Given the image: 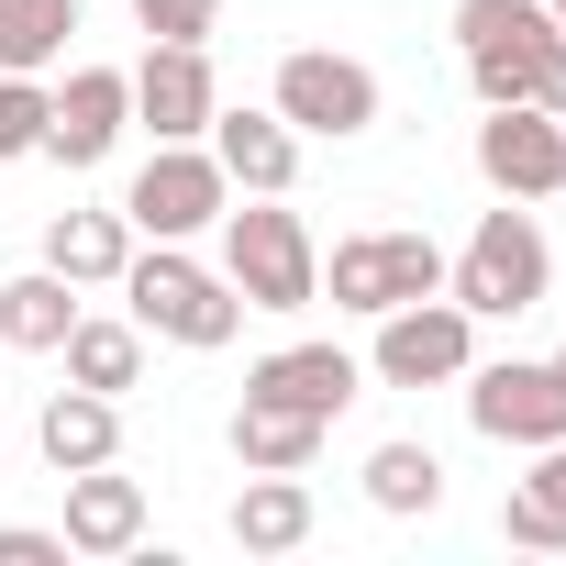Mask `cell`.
Here are the masks:
<instances>
[{
	"mask_svg": "<svg viewBox=\"0 0 566 566\" xmlns=\"http://www.w3.org/2000/svg\"><path fill=\"white\" fill-rule=\"evenodd\" d=\"M34 444H45V467L56 478H78V467H112L123 455V400H101V389H45V411H34Z\"/></svg>",
	"mask_w": 566,
	"mask_h": 566,
	"instance_id": "cell-16",
	"label": "cell"
},
{
	"mask_svg": "<svg viewBox=\"0 0 566 566\" xmlns=\"http://www.w3.org/2000/svg\"><path fill=\"white\" fill-rule=\"evenodd\" d=\"M544 290H555V244L522 200L478 211V233L444 255V301L478 312V323H522V312H544Z\"/></svg>",
	"mask_w": 566,
	"mask_h": 566,
	"instance_id": "cell-3",
	"label": "cell"
},
{
	"mask_svg": "<svg viewBox=\"0 0 566 566\" xmlns=\"http://www.w3.org/2000/svg\"><path fill=\"white\" fill-rule=\"evenodd\" d=\"M67 34H78V0H0V67L45 78L67 56Z\"/></svg>",
	"mask_w": 566,
	"mask_h": 566,
	"instance_id": "cell-23",
	"label": "cell"
},
{
	"mask_svg": "<svg viewBox=\"0 0 566 566\" xmlns=\"http://www.w3.org/2000/svg\"><path fill=\"white\" fill-rule=\"evenodd\" d=\"M56 533H67V555H134L145 544V478H123V455L112 467H78Z\"/></svg>",
	"mask_w": 566,
	"mask_h": 566,
	"instance_id": "cell-14",
	"label": "cell"
},
{
	"mask_svg": "<svg viewBox=\"0 0 566 566\" xmlns=\"http://www.w3.org/2000/svg\"><path fill=\"white\" fill-rule=\"evenodd\" d=\"M467 367H478V312H455L444 290L378 312V345H367V378L378 389H455Z\"/></svg>",
	"mask_w": 566,
	"mask_h": 566,
	"instance_id": "cell-6",
	"label": "cell"
},
{
	"mask_svg": "<svg viewBox=\"0 0 566 566\" xmlns=\"http://www.w3.org/2000/svg\"><path fill=\"white\" fill-rule=\"evenodd\" d=\"M323 411H290V400H233V467H312L323 455Z\"/></svg>",
	"mask_w": 566,
	"mask_h": 566,
	"instance_id": "cell-21",
	"label": "cell"
},
{
	"mask_svg": "<svg viewBox=\"0 0 566 566\" xmlns=\"http://www.w3.org/2000/svg\"><path fill=\"white\" fill-rule=\"evenodd\" d=\"M0 566H67V533L56 522H0Z\"/></svg>",
	"mask_w": 566,
	"mask_h": 566,
	"instance_id": "cell-26",
	"label": "cell"
},
{
	"mask_svg": "<svg viewBox=\"0 0 566 566\" xmlns=\"http://www.w3.org/2000/svg\"><path fill=\"white\" fill-rule=\"evenodd\" d=\"M555 367H566V345H555Z\"/></svg>",
	"mask_w": 566,
	"mask_h": 566,
	"instance_id": "cell-28",
	"label": "cell"
},
{
	"mask_svg": "<svg viewBox=\"0 0 566 566\" xmlns=\"http://www.w3.org/2000/svg\"><path fill=\"white\" fill-rule=\"evenodd\" d=\"M266 112L290 123L301 145H356V134H378V67L345 56V45H290Z\"/></svg>",
	"mask_w": 566,
	"mask_h": 566,
	"instance_id": "cell-4",
	"label": "cell"
},
{
	"mask_svg": "<svg viewBox=\"0 0 566 566\" xmlns=\"http://www.w3.org/2000/svg\"><path fill=\"white\" fill-rule=\"evenodd\" d=\"M211 156H222V178H233V200H290L301 189V134L277 123V112H211V134H200Z\"/></svg>",
	"mask_w": 566,
	"mask_h": 566,
	"instance_id": "cell-12",
	"label": "cell"
},
{
	"mask_svg": "<svg viewBox=\"0 0 566 566\" xmlns=\"http://www.w3.org/2000/svg\"><path fill=\"white\" fill-rule=\"evenodd\" d=\"M134 34L145 45H211L222 34V0H134Z\"/></svg>",
	"mask_w": 566,
	"mask_h": 566,
	"instance_id": "cell-25",
	"label": "cell"
},
{
	"mask_svg": "<svg viewBox=\"0 0 566 566\" xmlns=\"http://www.w3.org/2000/svg\"><path fill=\"white\" fill-rule=\"evenodd\" d=\"M56 356H67V378H78V389H101V400L145 389V323H134V312H123V323H112V312H78Z\"/></svg>",
	"mask_w": 566,
	"mask_h": 566,
	"instance_id": "cell-18",
	"label": "cell"
},
{
	"mask_svg": "<svg viewBox=\"0 0 566 566\" xmlns=\"http://www.w3.org/2000/svg\"><path fill=\"white\" fill-rule=\"evenodd\" d=\"M222 112V78H211V45H145L134 56V123L156 145H200Z\"/></svg>",
	"mask_w": 566,
	"mask_h": 566,
	"instance_id": "cell-10",
	"label": "cell"
},
{
	"mask_svg": "<svg viewBox=\"0 0 566 566\" xmlns=\"http://www.w3.org/2000/svg\"><path fill=\"white\" fill-rule=\"evenodd\" d=\"M244 400H290V411L345 422V411L367 400V367H356L345 345H277V356H255V367H244Z\"/></svg>",
	"mask_w": 566,
	"mask_h": 566,
	"instance_id": "cell-13",
	"label": "cell"
},
{
	"mask_svg": "<svg viewBox=\"0 0 566 566\" xmlns=\"http://www.w3.org/2000/svg\"><path fill=\"white\" fill-rule=\"evenodd\" d=\"M500 533H511L522 555H566V444H533V467H522L511 500H500Z\"/></svg>",
	"mask_w": 566,
	"mask_h": 566,
	"instance_id": "cell-20",
	"label": "cell"
},
{
	"mask_svg": "<svg viewBox=\"0 0 566 566\" xmlns=\"http://www.w3.org/2000/svg\"><path fill=\"white\" fill-rule=\"evenodd\" d=\"M544 12H555V34H566V0H544Z\"/></svg>",
	"mask_w": 566,
	"mask_h": 566,
	"instance_id": "cell-27",
	"label": "cell"
},
{
	"mask_svg": "<svg viewBox=\"0 0 566 566\" xmlns=\"http://www.w3.org/2000/svg\"><path fill=\"white\" fill-rule=\"evenodd\" d=\"M312 467H244V489H233V544L244 555H301L312 544Z\"/></svg>",
	"mask_w": 566,
	"mask_h": 566,
	"instance_id": "cell-15",
	"label": "cell"
},
{
	"mask_svg": "<svg viewBox=\"0 0 566 566\" xmlns=\"http://www.w3.org/2000/svg\"><path fill=\"white\" fill-rule=\"evenodd\" d=\"M455 389H467V422H478L489 444H511V455L566 444V367H555V356H489V367H467Z\"/></svg>",
	"mask_w": 566,
	"mask_h": 566,
	"instance_id": "cell-7",
	"label": "cell"
},
{
	"mask_svg": "<svg viewBox=\"0 0 566 566\" xmlns=\"http://www.w3.org/2000/svg\"><path fill=\"white\" fill-rule=\"evenodd\" d=\"M478 178H489V200H555V178H566V112L489 101V123H478Z\"/></svg>",
	"mask_w": 566,
	"mask_h": 566,
	"instance_id": "cell-9",
	"label": "cell"
},
{
	"mask_svg": "<svg viewBox=\"0 0 566 566\" xmlns=\"http://www.w3.org/2000/svg\"><path fill=\"white\" fill-rule=\"evenodd\" d=\"M123 312L145 323V345H189V356H222L244 334V290L222 266H200L189 244H134V266L112 277Z\"/></svg>",
	"mask_w": 566,
	"mask_h": 566,
	"instance_id": "cell-1",
	"label": "cell"
},
{
	"mask_svg": "<svg viewBox=\"0 0 566 566\" xmlns=\"http://www.w3.org/2000/svg\"><path fill=\"white\" fill-rule=\"evenodd\" d=\"M45 78H23V67H0V167L12 156H45Z\"/></svg>",
	"mask_w": 566,
	"mask_h": 566,
	"instance_id": "cell-24",
	"label": "cell"
},
{
	"mask_svg": "<svg viewBox=\"0 0 566 566\" xmlns=\"http://www.w3.org/2000/svg\"><path fill=\"white\" fill-rule=\"evenodd\" d=\"M555 200H566V178H555Z\"/></svg>",
	"mask_w": 566,
	"mask_h": 566,
	"instance_id": "cell-29",
	"label": "cell"
},
{
	"mask_svg": "<svg viewBox=\"0 0 566 566\" xmlns=\"http://www.w3.org/2000/svg\"><path fill=\"white\" fill-rule=\"evenodd\" d=\"M123 134H134V67H67V90L45 101V156L101 167Z\"/></svg>",
	"mask_w": 566,
	"mask_h": 566,
	"instance_id": "cell-11",
	"label": "cell"
},
{
	"mask_svg": "<svg viewBox=\"0 0 566 566\" xmlns=\"http://www.w3.org/2000/svg\"><path fill=\"white\" fill-rule=\"evenodd\" d=\"M134 244H145V233L123 222V200H112V211H56V222H45V266L67 277V290H112V277L134 266Z\"/></svg>",
	"mask_w": 566,
	"mask_h": 566,
	"instance_id": "cell-17",
	"label": "cell"
},
{
	"mask_svg": "<svg viewBox=\"0 0 566 566\" xmlns=\"http://www.w3.org/2000/svg\"><path fill=\"white\" fill-rule=\"evenodd\" d=\"M67 323H78V290H67L56 266L0 277V345H12V356H56V345H67Z\"/></svg>",
	"mask_w": 566,
	"mask_h": 566,
	"instance_id": "cell-19",
	"label": "cell"
},
{
	"mask_svg": "<svg viewBox=\"0 0 566 566\" xmlns=\"http://www.w3.org/2000/svg\"><path fill=\"white\" fill-rule=\"evenodd\" d=\"M433 290H444V244L433 233H345L323 255V301L356 312V323H378L400 301H433Z\"/></svg>",
	"mask_w": 566,
	"mask_h": 566,
	"instance_id": "cell-5",
	"label": "cell"
},
{
	"mask_svg": "<svg viewBox=\"0 0 566 566\" xmlns=\"http://www.w3.org/2000/svg\"><path fill=\"white\" fill-rule=\"evenodd\" d=\"M222 277L244 290V312H277V323H301L323 301V244L290 200H222Z\"/></svg>",
	"mask_w": 566,
	"mask_h": 566,
	"instance_id": "cell-2",
	"label": "cell"
},
{
	"mask_svg": "<svg viewBox=\"0 0 566 566\" xmlns=\"http://www.w3.org/2000/svg\"><path fill=\"white\" fill-rule=\"evenodd\" d=\"M222 200H233V178H222L211 145H156V156L134 167V189H123V222H134L145 244H189V233L222 222Z\"/></svg>",
	"mask_w": 566,
	"mask_h": 566,
	"instance_id": "cell-8",
	"label": "cell"
},
{
	"mask_svg": "<svg viewBox=\"0 0 566 566\" xmlns=\"http://www.w3.org/2000/svg\"><path fill=\"white\" fill-rule=\"evenodd\" d=\"M367 500H378L389 522L444 511V455H433V444H378V455H367Z\"/></svg>",
	"mask_w": 566,
	"mask_h": 566,
	"instance_id": "cell-22",
	"label": "cell"
}]
</instances>
